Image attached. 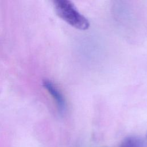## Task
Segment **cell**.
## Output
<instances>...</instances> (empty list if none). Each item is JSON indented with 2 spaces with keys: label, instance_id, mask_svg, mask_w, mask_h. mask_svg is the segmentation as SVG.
Listing matches in <instances>:
<instances>
[{
  "label": "cell",
  "instance_id": "1",
  "mask_svg": "<svg viewBox=\"0 0 147 147\" xmlns=\"http://www.w3.org/2000/svg\"><path fill=\"white\" fill-rule=\"evenodd\" d=\"M55 11L57 15L72 26L86 30L90 26V22L76 9L72 2L69 0H56L54 1Z\"/></svg>",
  "mask_w": 147,
  "mask_h": 147
},
{
  "label": "cell",
  "instance_id": "2",
  "mask_svg": "<svg viewBox=\"0 0 147 147\" xmlns=\"http://www.w3.org/2000/svg\"><path fill=\"white\" fill-rule=\"evenodd\" d=\"M43 86L55 100L60 111L64 112L66 107L65 100L59 88L51 81L48 80L43 82Z\"/></svg>",
  "mask_w": 147,
  "mask_h": 147
},
{
  "label": "cell",
  "instance_id": "3",
  "mask_svg": "<svg viewBox=\"0 0 147 147\" xmlns=\"http://www.w3.org/2000/svg\"><path fill=\"white\" fill-rule=\"evenodd\" d=\"M139 140L134 137L126 138L121 145V147H139Z\"/></svg>",
  "mask_w": 147,
  "mask_h": 147
},
{
  "label": "cell",
  "instance_id": "4",
  "mask_svg": "<svg viewBox=\"0 0 147 147\" xmlns=\"http://www.w3.org/2000/svg\"><path fill=\"white\" fill-rule=\"evenodd\" d=\"M146 138H147V133H146Z\"/></svg>",
  "mask_w": 147,
  "mask_h": 147
}]
</instances>
